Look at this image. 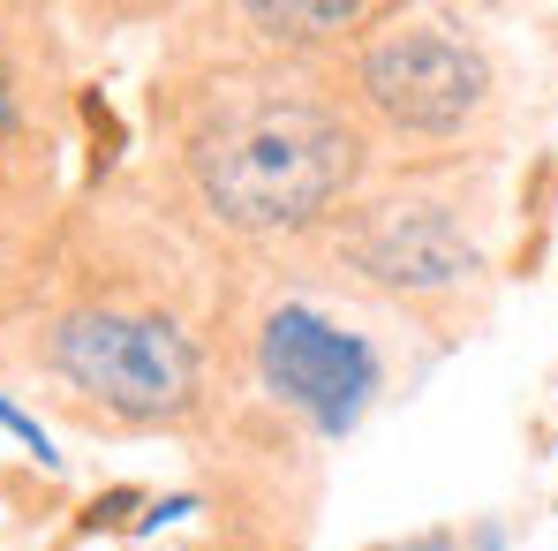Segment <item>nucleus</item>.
Here are the masks:
<instances>
[{
	"mask_svg": "<svg viewBox=\"0 0 558 551\" xmlns=\"http://www.w3.org/2000/svg\"><path fill=\"white\" fill-rule=\"evenodd\" d=\"M196 175H204V196L219 204V219L234 227H302L348 189L355 136L332 113L287 98V106H257L227 121L196 152Z\"/></svg>",
	"mask_w": 558,
	"mask_h": 551,
	"instance_id": "obj_1",
	"label": "nucleus"
},
{
	"mask_svg": "<svg viewBox=\"0 0 558 551\" xmlns=\"http://www.w3.org/2000/svg\"><path fill=\"white\" fill-rule=\"evenodd\" d=\"M53 370L76 393H98L129 423L182 416L189 393H196V348H189L167 318H121V310L69 318L53 333Z\"/></svg>",
	"mask_w": 558,
	"mask_h": 551,
	"instance_id": "obj_2",
	"label": "nucleus"
},
{
	"mask_svg": "<svg viewBox=\"0 0 558 551\" xmlns=\"http://www.w3.org/2000/svg\"><path fill=\"white\" fill-rule=\"evenodd\" d=\"M0 121H8V92H0Z\"/></svg>",
	"mask_w": 558,
	"mask_h": 551,
	"instance_id": "obj_9",
	"label": "nucleus"
},
{
	"mask_svg": "<svg viewBox=\"0 0 558 551\" xmlns=\"http://www.w3.org/2000/svg\"><path fill=\"white\" fill-rule=\"evenodd\" d=\"M355 265L385 287H408V295H438L475 265L461 219L446 204H385L355 227Z\"/></svg>",
	"mask_w": 558,
	"mask_h": 551,
	"instance_id": "obj_5",
	"label": "nucleus"
},
{
	"mask_svg": "<svg viewBox=\"0 0 558 551\" xmlns=\"http://www.w3.org/2000/svg\"><path fill=\"white\" fill-rule=\"evenodd\" d=\"M0 431H15V439H23V446H31V454L46 460V468H53V439H46V431H38V423H31V416H23V408H15V400H8V393H0Z\"/></svg>",
	"mask_w": 558,
	"mask_h": 551,
	"instance_id": "obj_7",
	"label": "nucleus"
},
{
	"mask_svg": "<svg viewBox=\"0 0 558 551\" xmlns=\"http://www.w3.org/2000/svg\"><path fill=\"white\" fill-rule=\"evenodd\" d=\"M371 551H453V537H408V544H371Z\"/></svg>",
	"mask_w": 558,
	"mask_h": 551,
	"instance_id": "obj_8",
	"label": "nucleus"
},
{
	"mask_svg": "<svg viewBox=\"0 0 558 551\" xmlns=\"http://www.w3.org/2000/svg\"><path fill=\"white\" fill-rule=\"evenodd\" d=\"M257 363H265V385L287 408H302L325 439H348L377 393V348L310 302H279L265 318Z\"/></svg>",
	"mask_w": 558,
	"mask_h": 551,
	"instance_id": "obj_3",
	"label": "nucleus"
},
{
	"mask_svg": "<svg viewBox=\"0 0 558 551\" xmlns=\"http://www.w3.org/2000/svg\"><path fill=\"white\" fill-rule=\"evenodd\" d=\"M257 23H287V31H340V23H355V0H317V8H302V0H257L250 8Z\"/></svg>",
	"mask_w": 558,
	"mask_h": 551,
	"instance_id": "obj_6",
	"label": "nucleus"
},
{
	"mask_svg": "<svg viewBox=\"0 0 558 551\" xmlns=\"http://www.w3.org/2000/svg\"><path fill=\"white\" fill-rule=\"evenodd\" d=\"M363 92L377 98L385 121L446 136V129H461L468 113H475V98H483V53L468 38H453V31H438V23H400V31L371 38Z\"/></svg>",
	"mask_w": 558,
	"mask_h": 551,
	"instance_id": "obj_4",
	"label": "nucleus"
}]
</instances>
